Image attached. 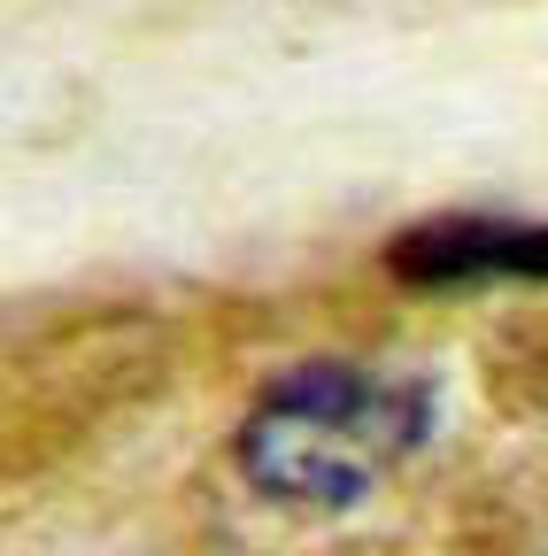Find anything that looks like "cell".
<instances>
[{
  "label": "cell",
  "mask_w": 548,
  "mask_h": 556,
  "mask_svg": "<svg viewBox=\"0 0 548 556\" xmlns=\"http://www.w3.org/2000/svg\"><path fill=\"white\" fill-rule=\"evenodd\" d=\"M433 433V387L371 364H302L270 379L240 426L247 486L302 510L364 503Z\"/></svg>",
  "instance_id": "obj_1"
},
{
  "label": "cell",
  "mask_w": 548,
  "mask_h": 556,
  "mask_svg": "<svg viewBox=\"0 0 548 556\" xmlns=\"http://www.w3.org/2000/svg\"><path fill=\"white\" fill-rule=\"evenodd\" d=\"M394 270L418 287H479V278H548V225H502V217H456L425 225L394 248Z\"/></svg>",
  "instance_id": "obj_2"
}]
</instances>
